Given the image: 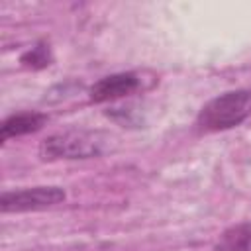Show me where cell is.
Listing matches in <instances>:
<instances>
[{"label":"cell","instance_id":"6da1fadb","mask_svg":"<svg viewBox=\"0 0 251 251\" xmlns=\"http://www.w3.org/2000/svg\"><path fill=\"white\" fill-rule=\"evenodd\" d=\"M251 118V90H227L202 106L196 118L200 131H224Z\"/></svg>","mask_w":251,"mask_h":251},{"label":"cell","instance_id":"7a4b0ae2","mask_svg":"<svg viewBox=\"0 0 251 251\" xmlns=\"http://www.w3.org/2000/svg\"><path fill=\"white\" fill-rule=\"evenodd\" d=\"M102 153V139L90 131H65L47 137L41 143L45 159H88Z\"/></svg>","mask_w":251,"mask_h":251},{"label":"cell","instance_id":"3957f363","mask_svg":"<svg viewBox=\"0 0 251 251\" xmlns=\"http://www.w3.org/2000/svg\"><path fill=\"white\" fill-rule=\"evenodd\" d=\"M67 198L61 186H31L20 190H8L0 196L2 212H35L51 208Z\"/></svg>","mask_w":251,"mask_h":251},{"label":"cell","instance_id":"277c9868","mask_svg":"<svg viewBox=\"0 0 251 251\" xmlns=\"http://www.w3.org/2000/svg\"><path fill=\"white\" fill-rule=\"evenodd\" d=\"M141 78L135 73H116L100 78L90 86V100L92 102H112L124 96L133 94L139 90Z\"/></svg>","mask_w":251,"mask_h":251},{"label":"cell","instance_id":"5b68a950","mask_svg":"<svg viewBox=\"0 0 251 251\" xmlns=\"http://www.w3.org/2000/svg\"><path fill=\"white\" fill-rule=\"evenodd\" d=\"M45 122H47V116L45 114H39V112L14 114V116H10V118H6L2 122L0 139L2 141H8L10 137H18V135H25V133L37 131Z\"/></svg>","mask_w":251,"mask_h":251},{"label":"cell","instance_id":"8992f818","mask_svg":"<svg viewBox=\"0 0 251 251\" xmlns=\"http://www.w3.org/2000/svg\"><path fill=\"white\" fill-rule=\"evenodd\" d=\"M212 251H251V222H241L227 227Z\"/></svg>","mask_w":251,"mask_h":251},{"label":"cell","instance_id":"52a82bcc","mask_svg":"<svg viewBox=\"0 0 251 251\" xmlns=\"http://www.w3.org/2000/svg\"><path fill=\"white\" fill-rule=\"evenodd\" d=\"M49 61H51V57H49V49L45 45L31 47L27 53L22 55V63L25 67H31V69H43L49 65Z\"/></svg>","mask_w":251,"mask_h":251}]
</instances>
